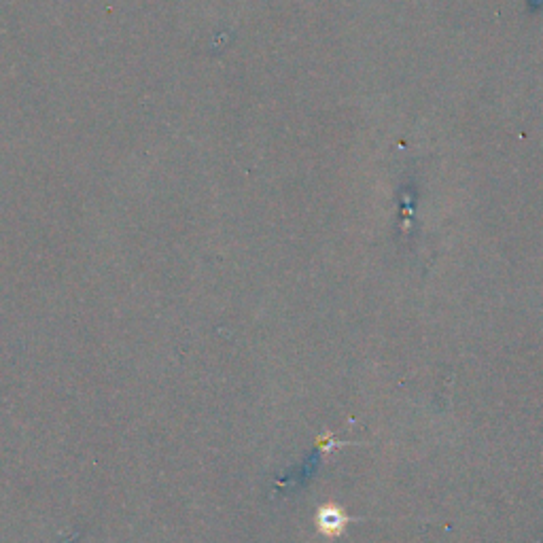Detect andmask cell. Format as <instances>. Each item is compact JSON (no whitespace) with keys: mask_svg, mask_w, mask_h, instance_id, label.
<instances>
[{"mask_svg":"<svg viewBox=\"0 0 543 543\" xmlns=\"http://www.w3.org/2000/svg\"><path fill=\"white\" fill-rule=\"evenodd\" d=\"M344 514L338 510L336 505H327L321 510L319 514V524H321V531L329 537H336L338 533H342L344 529Z\"/></svg>","mask_w":543,"mask_h":543,"instance_id":"cell-1","label":"cell"}]
</instances>
